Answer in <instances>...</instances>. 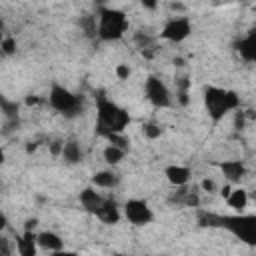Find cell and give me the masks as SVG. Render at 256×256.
<instances>
[{
	"mask_svg": "<svg viewBox=\"0 0 256 256\" xmlns=\"http://www.w3.org/2000/svg\"><path fill=\"white\" fill-rule=\"evenodd\" d=\"M120 184V176L112 170H98L94 176H92V186L96 188H102V190H112Z\"/></svg>",
	"mask_w": 256,
	"mask_h": 256,
	"instance_id": "obj_16",
	"label": "cell"
},
{
	"mask_svg": "<svg viewBox=\"0 0 256 256\" xmlns=\"http://www.w3.org/2000/svg\"><path fill=\"white\" fill-rule=\"evenodd\" d=\"M94 216H96L100 222H104V224H118V220H120V216H122V210L118 208V204H116L112 198H104L100 210H98Z\"/></svg>",
	"mask_w": 256,
	"mask_h": 256,
	"instance_id": "obj_13",
	"label": "cell"
},
{
	"mask_svg": "<svg viewBox=\"0 0 256 256\" xmlns=\"http://www.w3.org/2000/svg\"><path fill=\"white\" fill-rule=\"evenodd\" d=\"M36 244H38V250H44V252H52V254H60L64 250V240L60 234L52 232V230H42V232H36Z\"/></svg>",
	"mask_w": 256,
	"mask_h": 256,
	"instance_id": "obj_10",
	"label": "cell"
},
{
	"mask_svg": "<svg viewBox=\"0 0 256 256\" xmlns=\"http://www.w3.org/2000/svg\"><path fill=\"white\" fill-rule=\"evenodd\" d=\"M38 226V218H26L24 220V230H34Z\"/></svg>",
	"mask_w": 256,
	"mask_h": 256,
	"instance_id": "obj_25",
	"label": "cell"
},
{
	"mask_svg": "<svg viewBox=\"0 0 256 256\" xmlns=\"http://www.w3.org/2000/svg\"><path fill=\"white\" fill-rule=\"evenodd\" d=\"M2 36H4V32H0V42H2ZM0 58H2V50H0Z\"/></svg>",
	"mask_w": 256,
	"mask_h": 256,
	"instance_id": "obj_31",
	"label": "cell"
},
{
	"mask_svg": "<svg viewBox=\"0 0 256 256\" xmlns=\"http://www.w3.org/2000/svg\"><path fill=\"white\" fill-rule=\"evenodd\" d=\"M6 242H8L6 238H0V252H4V254H6V252H10V250H8V246H6Z\"/></svg>",
	"mask_w": 256,
	"mask_h": 256,
	"instance_id": "obj_28",
	"label": "cell"
},
{
	"mask_svg": "<svg viewBox=\"0 0 256 256\" xmlns=\"http://www.w3.org/2000/svg\"><path fill=\"white\" fill-rule=\"evenodd\" d=\"M16 252L20 256H36L38 244H36V232L34 230H24L16 238Z\"/></svg>",
	"mask_w": 256,
	"mask_h": 256,
	"instance_id": "obj_14",
	"label": "cell"
},
{
	"mask_svg": "<svg viewBox=\"0 0 256 256\" xmlns=\"http://www.w3.org/2000/svg\"><path fill=\"white\" fill-rule=\"evenodd\" d=\"M114 72H116L118 80H128V76H130V68H128V64H118V66L114 68Z\"/></svg>",
	"mask_w": 256,
	"mask_h": 256,
	"instance_id": "obj_23",
	"label": "cell"
},
{
	"mask_svg": "<svg viewBox=\"0 0 256 256\" xmlns=\"http://www.w3.org/2000/svg\"><path fill=\"white\" fill-rule=\"evenodd\" d=\"M220 172H222V176L226 178V182L228 184H240L242 180H244V176H246V164L242 162V160H224V162H220Z\"/></svg>",
	"mask_w": 256,
	"mask_h": 256,
	"instance_id": "obj_9",
	"label": "cell"
},
{
	"mask_svg": "<svg viewBox=\"0 0 256 256\" xmlns=\"http://www.w3.org/2000/svg\"><path fill=\"white\" fill-rule=\"evenodd\" d=\"M140 4H142V8H146V10H156L158 0H140Z\"/></svg>",
	"mask_w": 256,
	"mask_h": 256,
	"instance_id": "obj_26",
	"label": "cell"
},
{
	"mask_svg": "<svg viewBox=\"0 0 256 256\" xmlns=\"http://www.w3.org/2000/svg\"><path fill=\"white\" fill-rule=\"evenodd\" d=\"M214 226L226 228L242 242L254 246L256 244V216L252 214H234V216H214Z\"/></svg>",
	"mask_w": 256,
	"mask_h": 256,
	"instance_id": "obj_4",
	"label": "cell"
},
{
	"mask_svg": "<svg viewBox=\"0 0 256 256\" xmlns=\"http://www.w3.org/2000/svg\"><path fill=\"white\" fill-rule=\"evenodd\" d=\"M128 124H130V114L126 108H122L120 104H116L106 96L96 98V130L100 136L106 138L108 134L124 132Z\"/></svg>",
	"mask_w": 256,
	"mask_h": 256,
	"instance_id": "obj_1",
	"label": "cell"
},
{
	"mask_svg": "<svg viewBox=\"0 0 256 256\" xmlns=\"http://www.w3.org/2000/svg\"><path fill=\"white\" fill-rule=\"evenodd\" d=\"M80 26L84 28L86 36H96V16H88V18L80 20Z\"/></svg>",
	"mask_w": 256,
	"mask_h": 256,
	"instance_id": "obj_22",
	"label": "cell"
},
{
	"mask_svg": "<svg viewBox=\"0 0 256 256\" xmlns=\"http://www.w3.org/2000/svg\"><path fill=\"white\" fill-rule=\"evenodd\" d=\"M202 98H204L206 114L214 124H218L220 120H224V116H228L230 112L240 108V96L230 88L212 86V84L204 86Z\"/></svg>",
	"mask_w": 256,
	"mask_h": 256,
	"instance_id": "obj_2",
	"label": "cell"
},
{
	"mask_svg": "<svg viewBox=\"0 0 256 256\" xmlns=\"http://www.w3.org/2000/svg\"><path fill=\"white\" fill-rule=\"evenodd\" d=\"M144 98L156 106V108H170L172 106V92L170 88L164 84L162 78L150 74L146 80H144Z\"/></svg>",
	"mask_w": 256,
	"mask_h": 256,
	"instance_id": "obj_7",
	"label": "cell"
},
{
	"mask_svg": "<svg viewBox=\"0 0 256 256\" xmlns=\"http://www.w3.org/2000/svg\"><path fill=\"white\" fill-rule=\"evenodd\" d=\"M78 200H80V206H82L88 214H96V212L100 210L102 202H104V196L96 190V186H86V188L80 192Z\"/></svg>",
	"mask_w": 256,
	"mask_h": 256,
	"instance_id": "obj_12",
	"label": "cell"
},
{
	"mask_svg": "<svg viewBox=\"0 0 256 256\" xmlns=\"http://www.w3.org/2000/svg\"><path fill=\"white\" fill-rule=\"evenodd\" d=\"M142 134H144L146 138H150V140H156V138L162 136V128H160L158 124H154V122H146V124L142 126Z\"/></svg>",
	"mask_w": 256,
	"mask_h": 256,
	"instance_id": "obj_20",
	"label": "cell"
},
{
	"mask_svg": "<svg viewBox=\"0 0 256 256\" xmlns=\"http://www.w3.org/2000/svg\"><path fill=\"white\" fill-rule=\"evenodd\" d=\"M190 34H192V22H190V18H188V16H174V18H170V20L162 26L160 38L166 40V42L180 44V42H184Z\"/></svg>",
	"mask_w": 256,
	"mask_h": 256,
	"instance_id": "obj_8",
	"label": "cell"
},
{
	"mask_svg": "<svg viewBox=\"0 0 256 256\" xmlns=\"http://www.w3.org/2000/svg\"><path fill=\"white\" fill-rule=\"evenodd\" d=\"M128 30V16L118 8L102 6L96 16V36L102 42H116Z\"/></svg>",
	"mask_w": 256,
	"mask_h": 256,
	"instance_id": "obj_3",
	"label": "cell"
},
{
	"mask_svg": "<svg viewBox=\"0 0 256 256\" xmlns=\"http://www.w3.org/2000/svg\"><path fill=\"white\" fill-rule=\"evenodd\" d=\"M224 200H226V204H228L232 210L242 212V210L248 206V190L242 188V186L230 188V192H228V196H226Z\"/></svg>",
	"mask_w": 256,
	"mask_h": 256,
	"instance_id": "obj_17",
	"label": "cell"
},
{
	"mask_svg": "<svg viewBox=\"0 0 256 256\" xmlns=\"http://www.w3.org/2000/svg\"><path fill=\"white\" fill-rule=\"evenodd\" d=\"M6 162V152H4V148L0 146V168H2V164Z\"/></svg>",
	"mask_w": 256,
	"mask_h": 256,
	"instance_id": "obj_29",
	"label": "cell"
},
{
	"mask_svg": "<svg viewBox=\"0 0 256 256\" xmlns=\"http://www.w3.org/2000/svg\"><path fill=\"white\" fill-rule=\"evenodd\" d=\"M60 154H62V158H64L66 164H78V162L82 160V148H80L78 140H74V138L62 142Z\"/></svg>",
	"mask_w": 256,
	"mask_h": 256,
	"instance_id": "obj_18",
	"label": "cell"
},
{
	"mask_svg": "<svg viewBox=\"0 0 256 256\" xmlns=\"http://www.w3.org/2000/svg\"><path fill=\"white\" fill-rule=\"evenodd\" d=\"M126 152H128V150H124V148H120V146L108 142V144L104 146V150H102V158H104L106 164H110V166H118V164L124 160Z\"/></svg>",
	"mask_w": 256,
	"mask_h": 256,
	"instance_id": "obj_19",
	"label": "cell"
},
{
	"mask_svg": "<svg viewBox=\"0 0 256 256\" xmlns=\"http://www.w3.org/2000/svg\"><path fill=\"white\" fill-rule=\"evenodd\" d=\"M2 26H4V24H2V20H0V32H2Z\"/></svg>",
	"mask_w": 256,
	"mask_h": 256,
	"instance_id": "obj_32",
	"label": "cell"
},
{
	"mask_svg": "<svg viewBox=\"0 0 256 256\" xmlns=\"http://www.w3.org/2000/svg\"><path fill=\"white\" fill-rule=\"evenodd\" d=\"M122 216L132 224V226H148L154 222V210L150 204L142 198H128L122 206Z\"/></svg>",
	"mask_w": 256,
	"mask_h": 256,
	"instance_id": "obj_6",
	"label": "cell"
},
{
	"mask_svg": "<svg viewBox=\"0 0 256 256\" xmlns=\"http://www.w3.org/2000/svg\"><path fill=\"white\" fill-rule=\"evenodd\" d=\"M6 228H8V216L0 210V232H4Z\"/></svg>",
	"mask_w": 256,
	"mask_h": 256,
	"instance_id": "obj_27",
	"label": "cell"
},
{
	"mask_svg": "<svg viewBox=\"0 0 256 256\" xmlns=\"http://www.w3.org/2000/svg\"><path fill=\"white\" fill-rule=\"evenodd\" d=\"M0 50H2V56H12L16 52V40L12 36H2Z\"/></svg>",
	"mask_w": 256,
	"mask_h": 256,
	"instance_id": "obj_21",
	"label": "cell"
},
{
	"mask_svg": "<svg viewBox=\"0 0 256 256\" xmlns=\"http://www.w3.org/2000/svg\"><path fill=\"white\" fill-rule=\"evenodd\" d=\"M230 188H232V184H228V186H224V188H222V192H220V194H222V196H224V198H226V196H228V192H230Z\"/></svg>",
	"mask_w": 256,
	"mask_h": 256,
	"instance_id": "obj_30",
	"label": "cell"
},
{
	"mask_svg": "<svg viewBox=\"0 0 256 256\" xmlns=\"http://www.w3.org/2000/svg\"><path fill=\"white\" fill-rule=\"evenodd\" d=\"M48 104H50L56 112H60V114H64V116H68V118L80 114V110H82V98H80L78 94H74L72 90H68L66 86L58 84V82H52V84H50Z\"/></svg>",
	"mask_w": 256,
	"mask_h": 256,
	"instance_id": "obj_5",
	"label": "cell"
},
{
	"mask_svg": "<svg viewBox=\"0 0 256 256\" xmlns=\"http://www.w3.org/2000/svg\"><path fill=\"white\" fill-rule=\"evenodd\" d=\"M236 52L246 62H254L256 60V32L254 30H250L244 38H240V42L236 44Z\"/></svg>",
	"mask_w": 256,
	"mask_h": 256,
	"instance_id": "obj_15",
	"label": "cell"
},
{
	"mask_svg": "<svg viewBox=\"0 0 256 256\" xmlns=\"http://www.w3.org/2000/svg\"><path fill=\"white\" fill-rule=\"evenodd\" d=\"M164 176L172 186L184 188L192 178V170L188 166H184V164H170V166L164 168Z\"/></svg>",
	"mask_w": 256,
	"mask_h": 256,
	"instance_id": "obj_11",
	"label": "cell"
},
{
	"mask_svg": "<svg viewBox=\"0 0 256 256\" xmlns=\"http://www.w3.org/2000/svg\"><path fill=\"white\" fill-rule=\"evenodd\" d=\"M244 2H246V0H244Z\"/></svg>",
	"mask_w": 256,
	"mask_h": 256,
	"instance_id": "obj_33",
	"label": "cell"
},
{
	"mask_svg": "<svg viewBox=\"0 0 256 256\" xmlns=\"http://www.w3.org/2000/svg\"><path fill=\"white\" fill-rule=\"evenodd\" d=\"M200 188H202V192H214V190H216V184H214L212 178H204V180L200 182Z\"/></svg>",
	"mask_w": 256,
	"mask_h": 256,
	"instance_id": "obj_24",
	"label": "cell"
}]
</instances>
